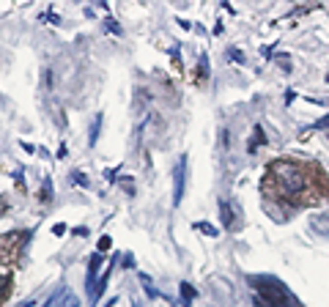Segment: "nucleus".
<instances>
[{"label":"nucleus","mask_w":329,"mask_h":307,"mask_svg":"<svg viewBox=\"0 0 329 307\" xmlns=\"http://www.w3.org/2000/svg\"><path fill=\"white\" fill-rule=\"evenodd\" d=\"M313 129H329V115H324V118H318L315 121V126Z\"/></svg>","instance_id":"18"},{"label":"nucleus","mask_w":329,"mask_h":307,"mask_svg":"<svg viewBox=\"0 0 329 307\" xmlns=\"http://www.w3.org/2000/svg\"><path fill=\"white\" fill-rule=\"evenodd\" d=\"M197 296V291L192 285H189V283H181V299H184V305H189V302L195 299Z\"/></svg>","instance_id":"11"},{"label":"nucleus","mask_w":329,"mask_h":307,"mask_svg":"<svg viewBox=\"0 0 329 307\" xmlns=\"http://www.w3.org/2000/svg\"><path fill=\"white\" fill-rule=\"evenodd\" d=\"M105 25H107V30H112V33H121V28L115 25V20H110V17L105 20Z\"/></svg>","instance_id":"19"},{"label":"nucleus","mask_w":329,"mask_h":307,"mask_svg":"<svg viewBox=\"0 0 329 307\" xmlns=\"http://www.w3.org/2000/svg\"><path fill=\"white\" fill-rule=\"evenodd\" d=\"M99 266H102V252L91 255V261H88V293H91V302H93V296H96V272H99Z\"/></svg>","instance_id":"5"},{"label":"nucleus","mask_w":329,"mask_h":307,"mask_svg":"<svg viewBox=\"0 0 329 307\" xmlns=\"http://www.w3.org/2000/svg\"><path fill=\"white\" fill-rule=\"evenodd\" d=\"M99 126H102V112H99L96 118H93V126H91V134H88V143L96 146V134H99Z\"/></svg>","instance_id":"13"},{"label":"nucleus","mask_w":329,"mask_h":307,"mask_svg":"<svg viewBox=\"0 0 329 307\" xmlns=\"http://www.w3.org/2000/svg\"><path fill=\"white\" fill-rule=\"evenodd\" d=\"M132 307H140V302H134V305H132Z\"/></svg>","instance_id":"24"},{"label":"nucleus","mask_w":329,"mask_h":307,"mask_svg":"<svg viewBox=\"0 0 329 307\" xmlns=\"http://www.w3.org/2000/svg\"><path fill=\"white\" fill-rule=\"evenodd\" d=\"M69 299H71V296H69V288H66V285H58V291L49 296L44 307H66V302H69Z\"/></svg>","instance_id":"6"},{"label":"nucleus","mask_w":329,"mask_h":307,"mask_svg":"<svg viewBox=\"0 0 329 307\" xmlns=\"http://www.w3.org/2000/svg\"><path fill=\"white\" fill-rule=\"evenodd\" d=\"M313 230L318 233V236H329V211H324V214H318L313 219Z\"/></svg>","instance_id":"8"},{"label":"nucleus","mask_w":329,"mask_h":307,"mask_svg":"<svg viewBox=\"0 0 329 307\" xmlns=\"http://www.w3.org/2000/svg\"><path fill=\"white\" fill-rule=\"evenodd\" d=\"M250 283L255 285V291L261 293L258 299H263L269 307H302L294 299V293L274 277H250Z\"/></svg>","instance_id":"2"},{"label":"nucleus","mask_w":329,"mask_h":307,"mask_svg":"<svg viewBox=\"0 0 329 307\" xmlns=\"http://www.w3.org/2000/svg\"><path fill=\"white\" fill-rule=\"evenodd\" d=\"M219 217H222V228H236V214H233V209L228 206L225 200H219Z\"/></svg>","instance_id":"7"},{"label":"nucleus","mask_w":329,"mask_h":307,"mask_svg":"<svg viewBox=\"0 0 329 307\" xmlns=\"http://www.w3.org/2000/svg\"><path fill=\"white\" fill-rule=\"evenodd\" d=\"M20 307H36V299H28L25 305H20Z\"/></svg>","instance_id":"23"},{"label":"nucleus","mask_w":329,"mask_h":307,"mask_svg":"<svg viewBox=\"0 0 329 307\" xmlns=\"http://www.w3.org/2000/svg\"><path fill=\"white\" fill-rule=\"evenodd\" d=\"M195 228L200 230V233H206V236H217V233H219V230L214 228V225H209V222H197Z\"/></svg>","instance_id":"15"},{"label":"nucleus","mask_w":329,"mask_h":307,"mask_svg":"<svg viewBox=\"0 0 329 307\" xmlns=\"http://www.w3.org/2000/svg\"><path fill=\"white\" fill-rule=\"evenodd\" d=\"M49 200H52V181L44 178V184H42V203H49Z\"/></svg>","instance_id":"14"},{"label":"nucleus","mask_w":329,"mask_h":307,"mask_svg":"<svg viewBox=\"0 0 329 307\" xmlns=\"http://www.w3.org/2000/svg\"><path fill=\"white\" fill-rule=\"evenodd\" d=\"M266 143V134H263V129L261 126H255V140H250V154L258 151V146H263Z\"/></svg>","instance_id":"10"},{"label":"nucleus","mask_w":329,"mask_h":307,"mask_svg":"<svg viewBox=\"0 0 329 307\" xmlns=\"http://www.w3.org/2000/svg\"><path fill=\"white\" fill-rule=\"evenodd\" d=\"M184 178H187V156H181L173 170V206H181L184 200Z\"/></svg>","instance_id":"3"},{"label":"nucleus","mask_w":329,"mask_h":307,"mask_svg":"<svg viewBox=\"0 0 329 307\" xmlns=\"http://www.w3.org/2000/svg\"><path fill=\"white\" fill-rule=\"evenodd\" d=\"M71 184H80V187H88V178H85V173H71Z\"/></svg>","instance_id":"16"},{"label":"nucleus","mask_w":329,"mask_h":307,"mask_svg":"<svg viewBox=\"0 0 329 307\" xmlns=\"http://www.w3.org/2000/svg\"><path fill=\"white\" fill-rule=\"evenodd\" d=\"M272 184H274V195L285 197V200H296L307 189V175H305V170L296 162L277 159L269 168V175H266V187H272Z\"/></svg>","instance_id":"1"},{"label":"nucleus","mask_w":329,"mask_h":307,"mask_svg":"<svg viewBox=\"0 0 329 307\" xmlns=\"http://www.w3.org/2000/svg\"><path fill=\"white\" fill-rule=\"evenodd\" d=\"M228 58H233V61H244V58H241V52H239V49H231V52H228Z\"/></svg>","instance_id":"20"},{"label":"nucleus","mask_w":329,"mask_h":307,"mask_svg":"<svg viewBox=\"0 0 329 307\" xmlns=\"http://www.w3.org/2000/svg\"><path fill=\"white\" fill-rule=\"evenodd\" d=\"M110 244H112V239H110V236H102V239H99V252L110 250Z\"/></svg>","instance_id":"17"},{"label":"nucleus","mask_w":329,"mask_h":307,"mask_svg":"<svg viewBox=\"0 0 329 307\" xmlns=\"http://www.w3.org/2000/svg\"><path fill=\"white\" fill-rule=\"evenodd\" d=\"M8 288H11V277L0 274V305H3V299L8 296Z\"/></svg>","instance_id":"12"},{"label":"nucleus","mask_w":329,"mask_h":307,"mask_svg":"<svg viewBox=\"0 0 329 307\" xmlns=\"http://www.w3.org/2000/svg\"><path fill=\"white\" fill-rule=\"evenodd\" d=\"M66 307H80V299H74V296H71V299L66 302Z\"/></svg>","instance_id":"22"},{"label":"nucleus","mask_w":329,"mask_h":307,"mask_svg":"<svg viewBox=\"0 0 329 307\" xmlns=\"http://www.w3.org/2000/svg\"><path fill=\"white\" fill-rule=\"evenodd\" d=\"M110 272H112V263L105 269V274H102V280H99V285H96V296H93V305L99 302V296L105 293V288H107V280H110Z\"/></svg>","instance_id":"9"},{"label":"nucleus","mask_w":329,"mask_h":307,"mask_svg":"<svg viewBox=\"0 0 329 307\" xmlns=\"http://www.w3.org/2000/svg\"><path fill=\"white\" fill-rule=\"evenodd\" d=\"M52 233H55V236H63V233H66V225H55V228H52Z\"/></svg>","instance_id":"21"},{"label":"nucleus","mask_w":329,"mask_h":307,"mask_svg":"<svg viewBox=\"0 0 329 307\" xmlns=\"http://www.w3.org/2000/svg\"><path fill=\"white\" fill-rule=\"evenodd\" d=\"M25 233H8V236H3L0 239V263H11L14 261V255H17V250H20V241L17 239H22Z\"/></svg>","instance_id":"4"}]
</instances>
